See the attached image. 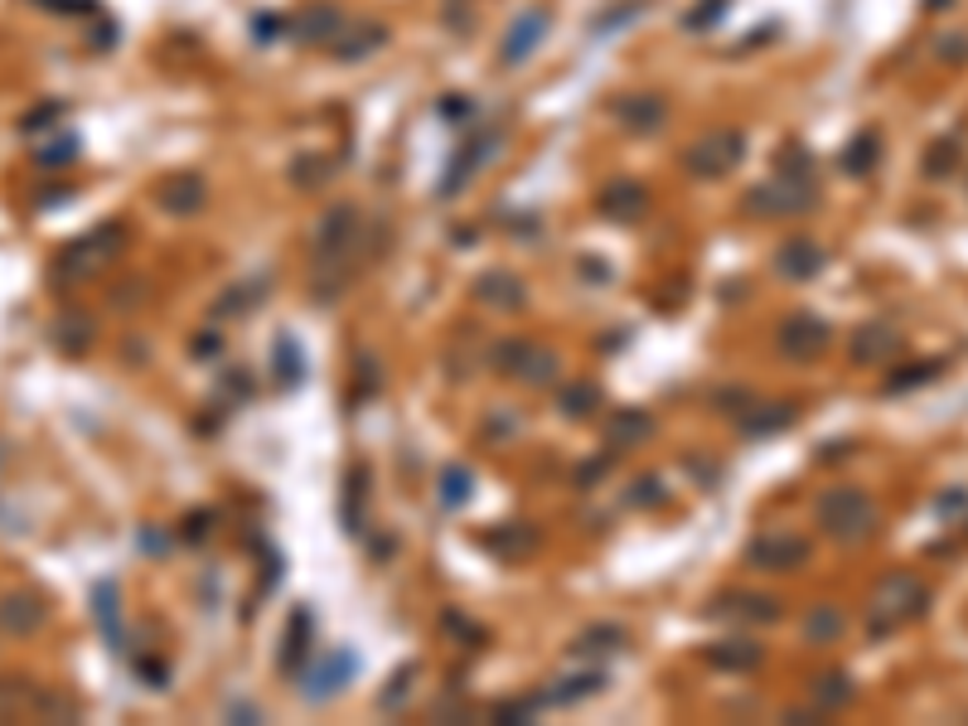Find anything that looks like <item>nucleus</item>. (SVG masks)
<instances>
[{
    "mask_svg": "<svg viewBox=\"0 0 968 726\" xmlns=\"http://www.w3.org/2000/svg\"><path fill=\"white\" fill-rule=\"evenodd\" d=\"M204 524H208V514H194L189 524H185V538H189V542H199V538H204Z\"/></svg>",
    "mask_w": 968,
    "mask_h": 726,
    "instance_id": "nucleus-48",
    "label": "nucleus"
},
{
    "mask_svg": "<svg viewBox=\"0 0 968 726\" xmlns=\"http://www.w3.org/2000/svg\"><path fill=\"white\" fill-rule=\"evenodd\" d=\"M494 363L504 378H519L529 387H547V383H557V373H562V359L547 344H533V339H509V344H499Z\"/></svg>",
    "mask_w": 968,
    "mask_h": 726,
    "instance_id": "nucleus-6",
    "label": "nucleus"
},
{
    "mask_svg": "<svg viewBox=\"0 0 968 726\" xmlns=\"http://www.w3.org/2000/svg\"><path fill=\"white\" fill-rule=\"evenodd\" d=\"M204 199H208V189H204V179L199 175H175L170 185L161 189V204L175 218H185V213H199L204 209Z\"/></svg>",
    "mask_w": 968,
    "mask_h": 726,
    "instance_id": "nucleus-23",
    "label": "nucleus"
},
{
    "mask_svg": "<svg viewBox=\"0 0 968 726\" xmlns=\"http://www.w3.org/2000/svg\"><path fill=\"white\" fill-rule=\"evenodd\" d=\"M828 344H833V324L818 320V315H794V320L780 324V354L794 363L818 359Z\"/></svg>",
    "mask_w": 968,
    "mask_h": 726,
    "instance_id": "nucleus-11",
    "label": "nucleus"
},
{
    "mask_svg": "<svg viewBox=\"0 0 968 726\" xmlns=\"http://www.w3.org/2000/svg\"><path fill=\"white\" fill-rule=\"evenodd\" d=\"M127 223L121 218H107L102 228H93V233L73 238L64 252H58L54 262V276L58 282H88V276H97L112 257H121V248H127Z\"/></svg>",
    "mask_w": 968,
    "mask_h": 726,
    "instance_id": "nucleus-2",
    "label": "nucleus"
},
{
    "mask_svg": "<svg viewBox=\"0 0 968 726\" xmlns=\"http://www.w3.org/2000/svg\"><path fill=\"white\" fill-rule=\"evenodd\" d=\"M741 161H746V136L737 127L703 131L697 141L683 145V169H688L693 179H727Z\"/></svg>",
    "mask_w": 968,
    "mask_h": 726,
    "instance_id": "nucleus-4",
    "label": "nucleus"
},
{
    "mask_svg": "<svg viewBox=\"0 0 968 726\" xmlns=\"http://www.w3.org/2000/svg\"><path fill=\"white\" fill-rule=\"evenodd\" d=\"M354 669H359V659H354V649H329L320 663H315L311 673H305V683H301V693H305V702H325V697H335L339 688L354 678Z\"/></svg>",
    "mask_w": 968,
    "mask_h": 726,
    "instance_id": "nucleus-13",
    "label": "nucleus"
},
{
    "mask_svg": "<svg viewBox=\"0 0 968 726\" xmlns=\"http://www.w3.org/2000/svg\"><path fill=\"white\" fill-rule=\"evenodd\" d=\"M727 10H731V0H693L688 15H683V30H688V34L717 30V24L727 20Z\"/></svg>",
    "mask_w": 968,
    "mask_h": 726,
    "instance_id": "nucleus-34",
    "label": "nucleus"
},
{
    "mask_svg": "<svg viewBox=\"0 0 968 726\" xmlns=\"http://www.w3.org/2000/svg\"><path fill=\"white\" fill-rule=\"evenodd\" d=\"M354 242H359V209L354 204H335L320 228H315V266H339L354 252Z\"/></svg>",
    "mask_w": 968,
    "mask_h": 726,
    "instance_id": "nucleus-10",
    "label": "nucleus"
},
{
    "mask_svg": "<svg viewBox=\"0 0 968 726\" xmlns=\"http://www.w3.org/2000/svg\"><path fill=\"white\" fill-rule=\"evenodd\" d=\"M939 373H945V359H915V363H901V369L891 373L887 383H881V393H891V397H901V393H915V387L935 383Z\"/></svg>",
    "mask_w": 968,
    "mask_h": 726,
    "instance_id": "nucleus-24",
    "label": "nucleus"
},
{
    "mask_svg": "<svg viewBox=\"0 0 968 726\" xmlns=\"http://www.w3.org/2000/svg\"><path fill=\"white\" fill-rule=\"evenodd\" d=\"M945 6H954V0H925V10H945Z\"/></svg>",
    "mask_w": 968,
    "mask_h": 726,
    "instance_id": "nucleus-51",
    "label": "nucleus"
},
{
    "mask_svg": "<svg viewBox=\"0 0 968 726\" xmlns=\"http://www.w3.org/2000/svg\"><path fill=\"white\" fill-rule=\"evenodd\" d=\"M475 107H470V97H460V92H450V97H441V117L446 121H465Z\"/></svg>",
    "mask_w": 968,
    "mask_h": 726,
    "instance_id": "nucleus-45",
    "label": "nucleus"
},
{
    "mask_svg": "<svg viewBox=\"0 0 968 726\" xmlns=\"http://www.w3.org/2000/svg\"><path fill=\"white\" fill-rule=\"evenodd\" d=\"M818 204V185L814 179H800V175H770L765 185L751 189V199H746V209L761 213V218H800Z\"/></svg>",
    "mask_w": 968,
    "mask_h": 726,
    "instance_id": "nucleus-5",
    "label": "nucleus"
},
{
    "mask_svg": "<svg viewBox=\"0 0 968 726\" xmlns=\"http://www.w3.org/2000/svg\"><path fill=\"white\" fill-rule=\"evenodd\" d=\"M929 610V586L915 572H891L877 581L872 601H867V629H872V639H887L896 635V629H905L911 620H921V615Z\"/></svg>",
    "mask_w": 968,
    "mask_h": 726,
    "instance_id": "nucleus-1",
    "label": "nucleus"
},
{
    "mask_svg": "<svg viewBox=\"0 0 968 726\" xmlns=\"http://www.w3.org/2000/svg\"><path fill=\"white\" fill-rule=\"evenodd\" d=\"M93 615L97 629H102V645L107 649H127V629H121V586L117 581H97L93 586Z\"/></svg>",
    "mask_w": 968,
    "mask_h": 726,
    "instance_id": "nucleus-16",
    "label": "nucleus"
},
{
    "mask_svg": "<svg viewBox=\"0 0 968 726\" xmlns=\"http://www.w3.org/2000/svg\"><path fill=\"white\" fill-rule=\"evenodd\" d=\"M412 678H416V663L398 669V673H392V688H388V693L378 697V702H383V707H398V697H402V693H412Z\"/></svg>",
    "mask_w": 968,
    "mask_h": 726,
    "instance_id": "nucleus-43",
    "label": "nucleus"
},
{
    "mask_svg": "<svg viewBox=\"0 0 968 726\" xmlns=\"http://www.w3.org/2000/svg\"><path fill=\"white\" fill-rule=\"evenodd\" d=\"M624 645V629L620 625H600V629H586V635L577 639V653H591V649H620Z\"/></svg>",
    "mask_w": 968,
    "mask_h": 726,
    "instance_id": "nucleus-40",
    "label": "nucleus"
},
{
    "mask_svg": "<svg viewBox=\"0 0 968 726\" xmlns=\"http://www.w3.org/2000/svg\"><path fill=\"white\" fill-rule=\"evenodd\" d=\"M537 702H499L494 707V722H529Z\"/></svg>",
    "mask_w": 968,
    "mask_h": 726,
    "instance_id": "nucleus-44",
    "label": "nucleus"
},
{
    "mask_svg": "<svg viewBox=\"0 0 968 726\" xmlns=\"http://www.w3.org/2000/svg\"><path fill=\"white\" fill-rule=\"evenodd\" d=\"M964 504H968V494H945V499H939V508H945V514H949V508H964Z\"/></svg>",
    "mask_w": 968,
    "mask_h": 726,
    "instance_id": "nucleus-50",
    "label": "nucleus"
},
{
    "mask_svg": "<svg viewBox=\"0 0 968 726\" xmlns=\"http://www.w3.org/2000/svg\"><path fill=\"white\" fill-rule=\"evenodd\" d=\"M93 344V320L78 310L58 315L54 320V349H64V354H83V349Z\"/></svg>",
    "mask_w": 968,
    "mask_h": 726,
    "instance_id": "nucleus-31",
    "label": "nucleus"
},
{
    "mask_svg": "<svg viewBox=\"0 0 968 726\" xmlns=\"http://www.w3.org/2000/svg\"><path fill=\"white\" fill-rule=\"evenodd\" d=\"M644 431H649V417H640V411H616V417H610V441L616 446L634 441V436H644Z\"/></svg>",
    "mask_w": 968,
    "mask_h": 726,
    "instance_id": "nucleus-41",
    "label": "nucleus"
},
{
    "mask_svg": "<svg viewBox=\"0 0 968 726\" xmlns=\"http://www.w3.org/2000/svg\"><path fill=\"white\" fill-rule=\"evenodd\" d=\"M606 669H581V673H572V678H557V688H547L537 702H553V707H572V702H586V697H596V693H606Z\"/></svg>",
    "mask_w": 968,
    "mask_h": 726,
    "instance_id": "nucleus-20",
    "label": "nucleus"
},
{
    "mask_svg": "<svg viewBox=\"0 0 968 726\" xmlns=\"http://www.w3.org/2000/svg\"><path fill=\"white\" fill-rule=\"evenodd\" d=\"M939 54H945V58H968V34H949V40H939Z\"/></svg>",
    "mask_w": 968,
    "mask_h": 726,
    "instance_id": "nucleus-47",
    "label": "nucleus"
},
{
    "mask_svg": "<svg viewBox=\"0 0 968 726\" xmlns=\"http://www.w3.org/2000/svg\"><path fill=\"white\" fill-rule=\"evenodd\" d=\"M345 30V10L329 6V0H311V6H301L296 15H286V34L296 44H325Z\"/></svg>",
    "mask_w": 968,
    "mask_h": 726,
    "instance_id": "nucleus-12",
    "label": "nucleus"
},
{
    "mask_svg": "<svg viewBox=\"0 0 968 726\" xmlns=\"http://www.w3.org/2000/svg\"><path fill=\"white\" fill-rule=\"evenodd\" d=\"M553 34V6H529L509 20L504 40H499V68H523L537 48Z\"/></svg>",
    "mask_w": 968,
    "mask_h": 726,
    "instance_id": "nucleus-7",
    "label": "nucleus"
},
{
    "mask_svg": "<svg viewBox=\"0 0 968 726\" xmlns=\"http://www.w3.org/2000/svg\"><path fill=\"white\" fill-rule=\"evenodd\" d=\"M48 620V605L30 591H15V596H0V635H34Z\"/></svg>",
    "mask_w": 968,
    "mask_h": 726,
    "instance_id": "nucleus-17",
    "label": "nucleus"
},
{
    "mask_svg": "<svg viewBox=\"0 0 968 726\" xmlns=\"http://www.w3.org/2000/svg\"><path fill=\"white\" fill-rule=\"evenodd\" d=\"M470 490H475V480H470V470H465V465L441 470V504H446V508L470 504Z\"/></svg>",
    "mask_w": 968,
    "mask_h": 726,
    "instance_id": "nucleus-36",
    "label": "nucleus"
},
{
    "mask_svg": "<svg viewBox=\"0 0 968 726\" xmlns=\"http://www.w3.org/2000/svg\"><path fill=\"white\" fill-rule=\"evenodd\" d=\"M54 117H64V102H48V107H40V112H30V117L20 121V127H24V131H40L44 121H54Z\"/></svg>",
    "mask_w": 968,
    "mask_h": 726,
    "instance_id": "nucleus-46",
    "label": "nucleus"
},
{
    "mask_svg": "<svg viewBox=\"0 0 968 726\" xmlns=\"http://www.w3.org/2000/svg\"><path fill=\"white\" fill-rule=\"evenodd\" d=\"M842 629H848V620H842L838 605H814V610H808V620H804V639H808V645H833Z\"/></svg>",
    "mask_w": 968,
    "mask_h": 726,
    "instance_id": "nucleus-32",
    "label": "nucleus"
},
{
    "mask_svg": "<svg viewBox=\"0 0 968 726\" xmlns=\"http://www.w3.org/2000/svg\"><path fill=\"white\" fill-rule=\"evenodd\" d=\"M305 653H311V610H296V629L286 625V653H281V669H301Z\"/></svg>",
    "mask_w": 968,
    "mask_h": 726,
    "instance_id": "nucleus-35",
    "label": "nucleus"
},
{
    "mask_svg": "<svg viewBox=\"0 0 968 726\" xmlns=\"http://www.w3.org/2000/svg\"><path fill=\"white\" fill-rule=\"evenodd\" d=\"M717 615H727V620H780V601H770V596H746V591H737V596H727V601H717L713 605Z\"/></svg>",
    "mask_w": 968,
    "mask_h": 726,
    "instance_id": "nucleus-25",
    "label": "nucleus"
},
{
    "mask_svg": "<svg viewBox=\"0 0 968 726\" xmlns=\"http://www.w3.org/2000/svg\"><path fill=\"white\" fill-rule=\"evenodd\" d=\"M644 6H649V0H620L616 10H606V15H596V20H591V34L600 40V34H616V30H624V24H630L634 15H640Z\"/></svg>",
    "mask_w": 968,
    "mask_h": 726,
    "instance_id": "nucleus-38",
    "label": "nucleus"
},
{
    "mask_svg": "<svg viewBox=\"0 0 968 726\" xmlns=\"http://www.w3.org/2000/svg\"><path fill=\"white\" fill-rule=\"evenodd\" d=\"M877 504L867 499L857 484H838V490H828L824 499H818V528L828 532L833 542H867L877 532Z\"/></svg>",
    "mask_w": 968,
    "mask_h": 726,
    "instance_id": "nucleus-3",
    "label": "nucleus"
},
{
    "mask_svg": "<svg viewBox=\"0 0 968 726\" xmlns=\"http://www.w3.org/2000/svg\"><path fill=\"white\" fill-rule=\"evenodd\" d=\"M755 417H741V431L746 436H775L784 431L790 421H800V407L794 403H770V407H751Z\"/></svg>",
    "mask_w": 968,
    "mask_h": 726,
    "instance_id": "nucleus-30",
    "label": "nucleus"
},
{
    "mask_svg": "<svg viewBox=\"0 0 968 726\" xmlns=\"http://www.w3.org/2000/svg\"><path fill=\"white\" fill-rule=\"evenodd\" d=\"M775 169L780 175H800V179H814V151L800 141H784L780 155H775Z\"/></svg>",
    "mask_w": 968,
    "mask_h": 726,
    "instance_id": "nucleus-37",
    "label": "nucleus"
},
{
    "mask_svg": "<svg viewBox=\"0 0 968 726\" xmlns=\"http://www.w3.org/2000/svg\"><path fill=\"white\" fill-rule=\"evenodd\" d=\"M600 403V393L596 387H567V393H562V411H567V417H586V411H591Z\"/></svg>",
    "mask_w": 968,
    "mask_h": 726,
    "instance_id": "nucleus-42",
    "label": "nucleus"
},
{
    "mask_svg": "<svg viewBox=\"0 0 968 726\" xmlns=\"http://www.w3.org/2000/svg\"><path fill=\"white\" fill-rule=\"evenodd\" d=\"M78 155H83V145L73 131H48V136L34 145V165H44V169H64L78 161Z\"/></svg>",
    "mask_w": 968,
    "mask_h": 726,
    "instance_id": "nucleus-29",
    "label": "nucleus"
},
{
    "mask_svg": "<svg viewBox=\"0 0 968 726\" xmlns=\"http://www.w3.org/2000/svg\"><path fill=\"white\" fill-rule=\"evenodd\" d=\"M901 354V334L887 324H862L852 334V363H887Z\"/></svg>",
    "mask_w": 968,
    "mask_h": 726,
    "instance_id": "nucleus-21",
    "label": "nucleus"
},
{
    "mask_svg": "<svg viewBox=\"0 0 968 726\" xmlns=\"http://www.w3.org/2000/svg\"><path fill=\"white\" fill-rule=\"evenodd\" d=\"M600 213L606 218H616V223H634V218L644 213V204H649V194H644V185L640 179H610L606 189H600Z\"/></svg>",
    "mask_w": 968,
    "mask_h": 726,
    "instance_id": "nucleus-18",
    "label": "nucleus"
},
{
    "mask_svg": "<svg viewBox=\"0 0 968 726\" xmlns=\"http://www.w3.org/2000/svg\"><path fill=\"white\" fill-rule=\"evenodd\" d=\"M218 349H224V339H194V354H218Z\"/></svg>",
    "mask_w": 968,
    "mask_h": 726,
    "instance_id": "nucleus-49",
    "label": "nucleus"
},
{
    "mask_svg": "<svg viewBox=\"0 0 968 726\" xmlns=\"http://www.w3.org/2000/svg\"><path fill=\"white\" fill-rule=\"evenodd\" d=\"M610 112H616L620 127L649 136V131H659L668 121V102H664V97H654V92H640V97H616V102H610Z\"/></svg>",
    "mask_w": 968,
    "mask_h": 726,
    "instance_id": "nucleus-15",
    "label": "nucleus"
},
{
    "mask_svg": "<svg viewBox=\"0 0 968 726\" xmlns=\"http://www.w3.org/2000/svg\"><path fill=\"white\" fill-rule=\"evenodd\" d=\"M775 266H780L784 276H790V282H814V276L828 266V252L818 248L814 238H794V242H784V248H780V262H775Z\"/></svg>",
    "mask_w": 968,
    "mask_h": 726,
    "instance_id": "nucleus-19",
    "label": "nucleus"
},
{
    "mask_svg": "<svg viewBox=\"0 0 968 726\" xmlns=\"http://www.w3.org/2000/svg\"><path fill=\"white\" fill-rule=\"evenodd\" d=\"M707 659H713L717 669H727V673H751L755 663L765 659V649L755 645V639H727V645H717Z\"/></svg>",
    "mask_w": 968,
    "mask_h": 726,
    "instance_id": "nucleus-28",
    "label": "nucleus"
},
{
    "mask_svg": "<svg viewBox=\"0 0 968 726\" xmlns=\"http://www.w3.org/2000/svg\"><path fill=\"white\" fill-rule=\"evenodd\" d=\"M276 369H281V373H276L281 383H301L305 359H301V344H296V339H286V334L276 339Z\"/></svg>",
    "mask_w": 968,
    "mask_h": 726,
    "instance_id": "nucleus-39",
    "label": "nucleus"
},
{
    "mask_svg": "<svg viewBox=\"0 0 968 726\" xmlns=\"http://www.w3.org/2000/svg\"><path fill=\"white\" fill-rule=\"evenodd\" d=\"M383 44H388V30L378 20H345V30L329 40V58H339V64H359V58L378 54Z\"/></svg>",
    "mask_w": 968,
    "mask_h": 726,
    "instance_id": "nucleus-14",
    "label": "nucleus"
},
{
    "mask_svg": "<svg viewBox=\"0 0 968 726\" xmlns=\"http://www.w3.org/2000/svg\"><path fill=\"white\" fill-rule=\"evenodd\" d=\"M746 562H751L755 572H794V566L808 562V538H800V532H790V528H765L751 538Z\"/></svg>",
    "mask_w": 968,
    "mask_h": 726,
    "instance_id": "nucleus-9",
    "label": "nucleus"
},
{
    "mask_svg": "<svg viewBox=\"0 0 968 726\" xmlns=\"http://www.w3.org/2000/svg\"><path fill=\"white\" fill-rule=\"evenodd\" d=\"M494 151H499V131H475V136H465L456 151H450L446 169H441V185H436L441 199H456V194L470 189V179L489 165Z\"/></svg>",
    "mask_w": 968,
    "mask_h": 726,
    "instance_id": "nucleus-8",
    "label": "nucleus"
},
{
    "mask_svg": "<svg viewBox=\"0 0 968 726\" xmlns=\"http://www.w3.org/2000/svg\"><path fill=\"white\" fill-rule=\"evenodd\" d=\"M959 165H964V141L959 136H935L929 141V151H925V161H921L925 179H949Z\"/></svg>",
    "mask_w": 968,
    "mask_h": 726,
    "instance_id": "nucleus-27",
    "label": "nucleus"
},
{
    "mask_svg": "<svg viewBox=\"0 0 968 726\" xmlns=\"http://www.w3.org/2000/svg\"><path fill=\"white\" fill-rule=\"evenodd\" d=\"M475 290H480V300L494 310H523V300H529V290H523V282L513 272H489L475 282Z\"/></svg>",
    "mask_w": 968,
    "mask_h": 726,
    "instance_id": "nucleus-22",
    "label": "nucleus"
},
{
    "mask_svg": "<svg viewBox=\"0 0 968 726\" xmlns=\"http://www.w3.org/2000/svg\"><path fill=\"white\" fill-rule=\"evenodd\" d=\"M838 165L848 169V175H857V179L872 175V169L881 165V136H877V131H857V136L848 141V151L838 155Z\"/></svg>",
    "mask_w": 968,
    "mask_h": 726,
    "instance_id": "nucleus-26",
    "label": "nucleus"
},
{
    "mask_svg": "<svg viewBox=\"0 0 968 726\" xmlns=\"http://www.w3.org/2000/svg\"><path fill=\"white\" fill-rule=\"evenodd\" d=\"M852 702V678L848 673H824L814 678V707L818 712H842Z\"/></svg>",
    "mask_w": 968,
    "mask_h": 726,
    "instance_id": "nucleus-33",
    "label": "nucleus"
}]
</instances>
